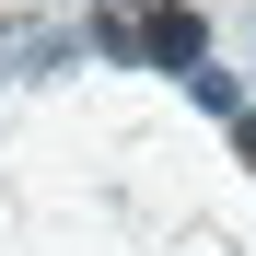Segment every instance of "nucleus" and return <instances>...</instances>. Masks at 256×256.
I'll return each mask as SVG.
<instances>
[{"label": "nucleus", "mask_w": 256, "mask_h": 256, "mask_svg": "<svg viewBox=\"0 0 256 256\" xmlns=\"http://www.w3.org/2000/svg\"><path fill=\"white\" fill-rule=\"evenodd\" d=\"M140 47H152L163 70H198V58H210V24H198V12H152V24H140Z\"/></svg>", "instance_id": "1"}, {"label": "nucleus", "mask_w": 256, "mask_h": 256, "mask_svg": "<svg viewBox=\"0 0 256 256\" xmlns=\"http://www.w3.org/2000/svg\"><path fill=\"white\" fill-rule=\"evenodd\" d=\"M233 152H244V163H256V116H233Z\"/></svg>", "instance_id": "2"}]
</instances>
